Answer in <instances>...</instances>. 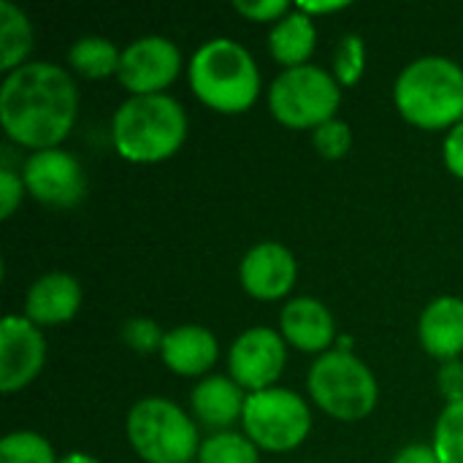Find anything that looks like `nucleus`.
<instances>
[{"mask_svg": "<svg viewBox=\"0 0 463 463\" xmlns=\"http://www.w3.org/2000/svg\"><path fill=\"white\" fill-rule=\"evenodd\" d=\"M81 304V282L68 271H49L30 285L24 296V317L38 328H60L79 315Z\"/></svg>", "mask_w": 463, "mask_h": 463, "instance_id": "nucleus-15", "label": "nucleus"}, {"mask_svg": "<svg viewBox=\"0 0 463 463\" xmlns=\"http://www.w3.org/2000/svg\"><path fill=\"white\" fill-rule=\"evenodd\" d=\"M393 106L418 130H450L463 122V68L445 54L407 62L393 84Z\"/></svg>", "mask_w": 463, "mask_h": 463, "instance_id": "nucleus-4", "label": "nucleus"}, {"mask_svg": "<svg viewBox=\"0 0 463 463\" xmlns=\"http://www.w3.org/2000/svg\"><path fill=\"white\" fill-rule=\"evenodd\" d=\"M79 117V87L68 68L52 60H30L0 84V125L22 149H57Z\"/></svg>", "mask_w": 463, "mask_h": 463, "instance_id": "nucleus-1", "label": "nucleus"}, {"mask_svg": "<svg viewBox=\"0 0 463 463\" xmlns=\"http://www.w3.org/2000/svg\"><path fill=\"white\" fill-rule=\"evenodd\" d=\"M431 448L439 463H463V402L445 404L434 423Z\"/></svg>", "mask_w": 463, "mask_h": 463, "instance_id": "nucleus-24", "label": "nucleus"}, {"mask_svg": "<svg viewBox=\"0 0 463 463\" xmlns=\"http://www.w3.org/2000/svg\"><path fill=\"white\" fill-rule=\"evenodd\" d=\"M46 366L43 328L24 315H5L0 323V391L14 396L33 385Z\"/></svg>", "mask_w": 463, "mask_h": 463, "instance_id": "nucleus-12", "label": "nucleus"}, {"mask_svg": "<svg viewBox=\"0 0 463 463\" xmlns=\"http://www.w3.org/2000/svg\"><path fill=\"white\" fill-rule=\"evenodd\" d=\"M22 182L33 201L49 209H73L87 195V174L68 149L30 152L22 163Z\"/></svg>", "mask_w": 463, "mask_h": 463, "instance_id": "nucleus-10", "label": "nucleus"}, {"mask_svg": "<svg viewBox=\"0 0 463 463\" xmlns=\"http://www.w3.org/2000/svg\"><path fill=\"white\" fill-rule=\"evenodd\" d=\"M442 160H445V168L448 174H453L456 179L463 182V122H458L456 128H450L445 133V141H442Z\"/></svg>", "mask_w": 463, "mask_h": 463, "instance_id": "nucleus-31", "label": "nucleus"}, {"mask_svg": "<svg viewBox=\"0 0 463 463\" xmlns=\"http://www.w3.org/2000/svg\"><path fill=\"white\" fill-rule=\"evenodd\" d=\"M342 87L331 71L320 65H301L279 71L266 92L271 117L288 130H317L339 117Z\"/></svg>", "mask_w": 463, "mask_h": 463, "instance_id": "nucleus-7", "label": "nucleus"}, {"mask_svg": "<svg viewBox=\"0 0 463 463\" xmlns=\"http://www.w3.org/2000/svg\"><path fill=\"white\" fill-rule=\"evenodd\" d=\"M279 334L288 347L307 355H326L339 342L336 320L331 309L315 296H296L282 304L279 312Z\"/></svg>", "mask_w": 463, "mask_h": 463, "instance_id": "nucleus-14", "label": "nucleus"}, {"mask_svg": "<svg viewBox=\"0 0 463 463\" xmlns=\"http://www.w3.org/2000/svg\"><path fill=\"white\" fill-rule=\"evenodd\" d=\"M288 364V342L279 328L252 326L241 331L228 347V374L247 391H269L279 385Z\"/></svg>", "mask_w": 463, "mask_h": 463, "instance_id": "nucleus-11", "label": "nucleus"}, {"mask_svg": "<svg viewBox=\"0 0 463 463\" xmlns=\"http://www.w3.org/2000/svg\"><path fill=\"white\" fill-rule=\"evenodd\" d=\"M233 11L239 16H244L247 22L274 27L282 16H288L293 11V3H288V0H236Z\"/></svg>", "mask_w": 463, "mask_h": 463, "instance_id": "nucleus-28", "label": "nucleus"}, {"mask_svg": "<svg viewBox=\"0 0 463 463\" xmlns=\"http://www.w3.org/2000/svg\"><path fill=\"white\" fill-rule=\"evenodd\" d=\"M241 431L260 453H290L301 448L312 431V407L293 388H269L247 396Z\"/></svg>", "mask_w": 463, "mask_h": 463, "instance_id": "nucleus-8", "label": "nucleus"}, {"mask_svg": "<svg viewBox=\"0 0 463 463\" xmlns=\"http://www.w3.org/2000/svg\"><path fill=\"white\" fill-rule=\"evenodd\" d=\"M391 463H439L437 458V453H434V448L431 445H407V448H402L396 456H393V461Z\"/></svg>", "mask_w": 463, "mask_h": 463, "instance_id": "nucleus-33", "label": "nucleus"}, {"mask_svg": "<svg viewBox=\"0 0 463 463\" xmlns=\"http://www.w3.org/2000/svg\"><path fill=\"white\" fill-rule=\"evenodd\" d=\"M312 146L323 160H345L353 149V128L345 119H328L317 130H312Z\"/></svg>", "mask_w": 463, "mask_h": 463, "instance_id": "nucleus-26", "label": "nucleus"}, {"mask_svg": "<svg viewBox=\"0 0 463 463\" xmlns=\"http://www.w3.org/2000/svg\"><path fill=\"white\" fill-rule=\"evenodd\" d=\"M60 456L54 453L52 442L30 429L8 431L0 439V463H57Z\"/></svg>", "mask_w": 463, "mask_h": 463, "instance_id": "nucleus-23", "label": "nucleus"}, {"mask_svg": "<svg viewBox=\"0 0 463 463\" xmlns=\"http://www.w3.org/2000/svg\"><path fill=\"white\" fill-rule=\"evenodd\" d=\"M247 391L231 374H209L195 383L190 393V415L212 434L231 431L244 418Z\"/></svg>", "mask_w": 463, "mask_h": 463, "instance_id": "nucleus-17", "label": "nucleus"}, {"mask_svg": "<svg viewBox=\"0 0 463 463\" xmlns=\"http://www.w3.org/2000/svg\"><path fill=\"white\" fill-rule=\"evenodd\" d=\"M187 84L195 100L214 114H247L263 87L252 52L236 38H209L187 60Z\"/></svg>", "mask_w": 463, "mask_h": 463, "instance_id": "nucleus-2", "label": "nucleus"}, {"mask_svg": "<svg viewBox=\"0 0 463 463\" xmlns=\"http://www.w3.org/2000/svg\"><path fill=\"white\" fill-rule=\"evenodd\" d=\"M198 463H260V448L244 431H217L201 442Z\"/></svg>", "mask_w": 463, "mask_h": 463, "instance_id": "nucleus-22", "label": "nucleus"}, {"mask_svg": "<svg viewBox=\"0 0 463 463\" xmlns=\"http://www.w3.org/2000/svg\"><path fill=\"white\" fill-rule=\"evenodd\" d=\"M298 279L296 255L279 241L252 244L239 263L241 290L255 301H285Z\"/></svg>", "mask_w": 463, "mask_h": 463, "instance_id": "nucleus-13", "label": "nucleus"}, {"mask_svg": "<svg viewBox=\"0 0 463 463\" xmlns=\"http://www.w3.org/2000/svg\"><path fill=\"white\" fill-rule=\"evenodd\" d=\"M187 71L182 49L165 35H141L122 49L117 81L128 92L136 95H168V87Z\"/></svg>", "mask_w": 463, "mask_h": 463, "instance_id": "nucleus-9", "label": "nucleus"}, {"mask_svg": "<svg viewBox=\"0 0 463 463\" xmlns=\"http://www.w3.org/2000/svg\"><path fill=\"white\" fill-rule=\"evenodd\" d=\"M187 130V111L174 95H136L111 117V146L125 163L157 165L184 146Z\"/></svg>", "mask_w": 463, "mask_h": 463, "instance_id": "nucleus-3", "label": "nucleus"}, {"mask_svg": "<svg viewBox=\"0 0 463 463\" xmlns=\"http://www.w3.org/2000/svg\"><path fill=\"white\" fill-rule=\"evenodd\" d=\"M125 437L146 463H190L203 442L195 418L163 396H146L128 410Z\"/></svg>", "mask_w": 463, "mask_h": 463, "instance_id": "nucleus-6", "label": "nucleus"}, {"mask_svg": "<svg viewBox=\"0 0 463 463\" xmlns=\"http://www.w3.org/2000/svg\"><path fill=\"white\" fill-rule=\"evenodd\" d=\"M35 30L30 16L11 0H0V71L3 76L30 62Z\"/></svg>", "mask_w": 463, "mask_h": 463, "instance_id": "nucleus-20", "label": "nucleus"}, {"mask_svg": "<svg viewBox=\"0 0 463 463\" xmlns=\"http://www.w3.org/2000/svg\"><path fill=\"white\" fill-rule=\"evenodd\" d=\"M366 57H369V52H366L364 35H358V33L342 35V41L336 43V52H334V68H331V73L342 90L361 84V79L366 76Z\"/></svg>", "mask_w": 463, "mask_h": 463, "instance_id": "nucleus-25", "label": "nucleus"}, {"mask_svg": "<svg viewBox=\"0 0 463 463\" xmlns=\"http://www.w3.org/2000/svg\"><path fill=\"white\" fill-rule=\"evenodd\" d=\"M418 339L426 355L445 361H458L463 355V298L437 296L426 304L418 320Z\"/></svg>", "mask_w": 463, "mask_h": 463, "instance_id": "nucleus-18", "label": "nucleus"}, {"mask_svg": "<svg viewBox=\"0 0 463 463\" xmlns=\"http://www.w3.org/2000/svg\"><path fill=\"white\" fill-rule=\"evenodd\" d=\"M296 8H301L307 16H312L315 22L320 19V16H331V14H339V11H347L350 8V3L347 0H301V3H296Z\"/></svg>", "mask_w": 463, "mask_h": 463, "instance_id": "nucleus-32", "label": "nucleus"}, {"mask_svg": "<svg viewBox=\"0 0 463 463\" xmlns=\"http://www.w3.org/2000/svg\"><path fill=\"white\" fill-rule=\"evenodd\" d=\"M57 463H100L95 456H90V453H81V450H71V453H65V456H60V461Z\"/></svg>", "mask_w": 463, "mask_h": 463, "instance_id": "nucleus-34", "label": "nucleus"}, {"mask_svg": "<svg viewBox=\"0 0 463 463\" xmlns=\"http://www.w3.org/2000/svg\"><path fill=\"white\" fill-rule=\"evenodd\" d=\"M24 195H27V190L22 182V171L3 163V168H0V220H11L16 214V209L22 206Z\"/></svg>", "mask_w": 463, "mask_h": 463, "instance_id": "nucleus-29", "label": "nucleus"}, {"mask_svg": "<svg viewBox=\"0 0 463 463\" xmlns=\"http://www.w3.org/2000/svg\"><path fill=\"white\" fill-rule=\"evenodd\" d=\"M315 49H317V22L307 16L301 8H296L293 3V11L269 30V54L277 65H282V71H288V68L309 65Z\"/></svg>", "mask_w": 463, "mask_h": 463, "instance_id": "nucleus-19", "label": "nucleus"}, {"mask_svg": "<svg viewBox=\"0 0 463 463\" xmlns=\"http://www.w3.org/2000/svg\"><path fill=\"white\" fill-rule=\"evenodd\" d=\"M119 57H122V49L111 38L81 35L68 49V68L87 81H103L109 76H117Z\"/></svg>", "mask_w": 463, "mask_h": 463, "instance_id": "nucleus-21", "label": "nucleus"}, {"mask_svg": "<svg viewBox=\"0 0 463 463\" xmlns=\"http://www.w3.org/2000/svg\"><path fill=\"white\" fill-rule=\"evenodd\" d=\"M437 385H439V393L445 396L448 404L453 402H463V361H445L439 364V372H437Z\"/></svg>", "mask_w": 463, "mask_h": 463, "instance_id": "nucleus-30", "label": "nucleus"}, {"mask_svg": "<svg viewBox=\"0 0 463 463\" xmlns=\"http://www.w3.org/2000/svg\"><path fill=\"white\" fill-rule=\"evenodd\" d=\"M307 391L315 407L339 423L366 420L380 404V383L369 364L353 350L339 347L315 358L307 374Z\"/></svg>", "mask_w": 463, "mask_h": 463, "instance_id": "nucleus-5", "label": "nucleus"}, {"mask_svg": "<svg viewBox=\"0 0 463 463\" xmlns=\"http://www.w3.org/2000/svg\"><path fill=\"white\" fill-rule=\"evenodd\" d=\"M160 361L176 377L203 380L212 374V369L220 361V342L212 328L198 323H184L165 331Z\"/></svg>", "mask_w": 463, "mask_h": 463, "instance_id": "nucleus-16", "label": "nucleus"}, {"mask_svg": "<svg viewBox=\"0 0 463 463\" xmlns=\"http://www.w3.org/2000/svg\"><path fill=\"white\" fill-rule=\"evenodd\" d=\"M165 331L152 317H130L122 323V342L138 355H160Z\"/></svg>", "mask_w": 463, "mask_h": 463, "instance_id": "nucleus-27", "label": "nucleus"}]
</instances>
